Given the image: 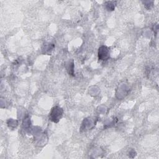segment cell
I'll list each match as a JSON object with an SVG mask.
<instances>
[{
	"instance_id": "6da1fadb",
	"label": "cell",
	"mask_w": 159,
	"mask_h": 159,
	"mask_svg": "<svg viewBox=\"0 0 159 159\" xmlns=\"http://www.w3.org/2000/svg\"><path fill=\"white\" fill-rule=\"evenodd\" d=\"M63 110L58 106L53 107L49 115L50 119L53 122H58L63 116Z\"/></svg>"
},
{
	"instance_id": "7a4b0ae2",
	"label": "cell",
	"mask_w": 159,
	"mask_h": 159,
	"mask_svg": "<svg viewBox=\"0 0 159 159\" xmlns=\"http://www.w3.org/2000/svg\"><path fill=\"white\" fill-rule=\"evenodd\" d=\"M109 50L106 46H101L98 50V58L99 60H106L109 58Z\"/></svg>"
}]
</instances>
